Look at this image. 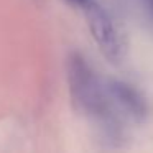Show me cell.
<instances>
[{
    "mask_svg": "<svg viewBox=\"0 0 153 153\" xmlns=\"http://www.w3.org/2000/svg\"><path fill=\"white\" fill-rule=\"evenodd\" d=\"M66 76L74 107L92 120L109 142L119 145L123 140L125 122L114 109L109 92V79L100 76L77 51L68 56Z\"/></svg>",
    "mask_w": 153,
    "mask_h": 153,
    "instance_id": "cell-1",
    "label": "cell"
},
{
    "mask_svg": "<svg viewBox=\"0 0 153 153\" xmlns=\"http://www.w3.org/2000/svg\"><path fill=\"white\" fill-rule=\"evenodd\" d=\"M84 15H86L89 31L96 45L99 46L100 53L110 63L119 64L127 54V41L112 15L97 0L84 10Z\"/></svg>",
    "mask_w": 153,
    "mask_h": 153,
    "instance_id": "cell-2",
    "label": "cell"
},
{
    "mask_svg": "<svg viewBox=\"0 0 153 153\" xmlns=\"http://www.w3.org/2000/svg\"><path fill=\"white\" fill-rule=\"evenodd\" d=\"M109 92L114 109L123 122L142 123L146 119L148 105L137 87L120 79H109Z\"/></svg>",
    "mask_w": 153,
    "mask_h": 153,
    "instance_id": "cell-3",
    "label": "cell"
},
{
    "mask_svg": "<svg viewBox=\"0 0 153 153\" xmlns=\"http://www.w3.org/2000/svg\"><path fill=\"white\" fill-rule=\"evenodd\" d=\"M132 17L153 27V0H119Z\"/></svg>",
    "mask_w": 153,
    "mask_h": 153,
    "instance_id": "cell-4",
    "label": "cell"
},
{
    "mask_svg": "<svg viewBox=\"0 0 153 153\" xmlns=\"http://www.w3.org/2000/svg\"><path fill=\"white\" fill-rule=\"evenodd\" d=\"M64 2H68L69 5H73V7H76V8H79V10L84 12L91 4H94L96 0H64Z\"/></svg>",
    "mask_w": 153,
    "mask_h": 153,
    "instance_id": "cell-5",
    "label": "cell"
}]
</instances>
